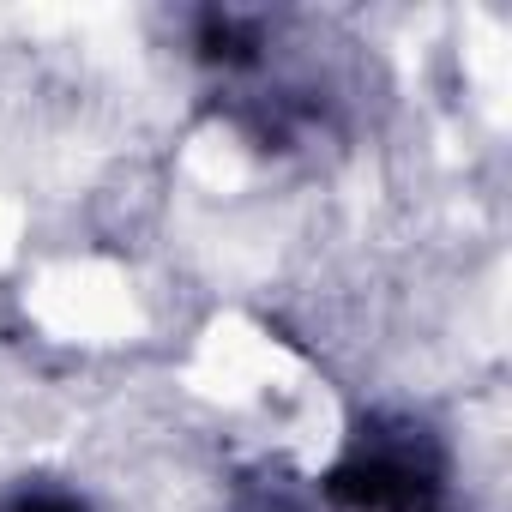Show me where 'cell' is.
Segmentation results:
<instances>
[{"label": "cell", "mask_w": 512, "mask_h": 512, "mask_svg": "<svg viewBox=\"0 0 512 512\" xmlns=\"http://www.w3.org/2000/svg\"><path fill=\"white\" fill-rule=\"evenodd\" d=\"M0 512H91V500H79L67 488H19L0 500Z\"/></svg>", "instance_id": "3"}, {"label": "cell", "mask_w": 512, "mask_h": 512, "mask_svg": "<svg viewBox=\"0 0 512 512\" xmlns=\"http://www.w3.org/2000/svg\"><path fill=\"white\" fill-rule=\"evenodd\" d=\"M193 49L211 67H247L253 55H260V25L241 19V13H205L199 31H193Z\"/></svg>", "instance_id": "2"}, {"label": "cell", "mask_w": 512, "mask_h": 512, "mask_svg": "<svg viewBox=\"0 0 512 512\" xmlns=\"http://www.w3.org/2000/svg\"><path fill=\"white\" fill-rule=\"evenodd\" d=\"M326 494L350 512H434L446 500V452L410 416H374L326 476Z\"/></svg>", "instance_id": "1"}]
</instances>
